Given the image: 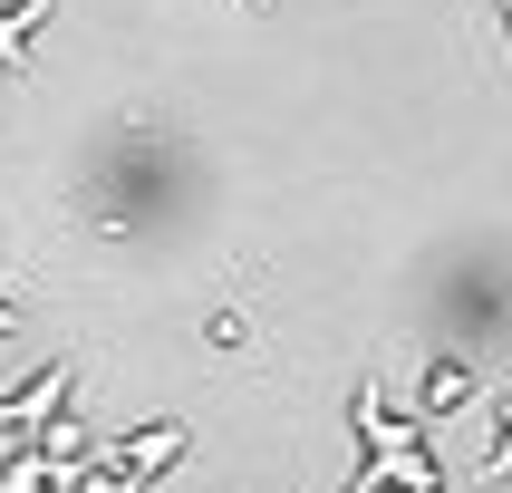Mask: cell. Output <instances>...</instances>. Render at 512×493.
Listing matches in <instances>:
<instances>
[{
    "instance_id": "cell-1",
    "label": "cell",
    "mask_w": 512,
    "mask_h": 493,
    "mask_svg": "<svg viewBox=\"0 0 512 493\" xmlns=\"http://www.w3.org/2000/svg\"><path fill=\"white\" fill-rule=\"evenodd\" d=\"M358 435H368V474H358L348 493H377V484H397V493H445V474H435V455H426V426L387 416L377 387H358Z\"/></svg>"
},
{
    "instance_id": "cell-2",
    "label": "cell",
    "mask_w": 512,
    "mask_h": 493,
    "mask_svg": "<svg viewBox=\"0 0 512 493\" xmlns=\"http://www.w3.org/2000/svg\"><path fill=\"white\" fill-rule=\"evenodd\" d=\"M0 329H10V300H0Z\"/></svg>"
}]
</instances>
